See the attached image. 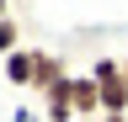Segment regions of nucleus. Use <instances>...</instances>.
<instances>
[{
	"mask_svg": "<svg viewBox=\"0 0 128 122\" xmlns=\"http://www.w3.org/2000/svg\"><path fill=\"white\" fill-rule=\"evenodd\" d=\"M32 69H38V48H16L6 58V69H0V80L16 85V90H32Z\"/></svg>",
	"mask_w": 128,
	"mask_h": 122,
	"instance_id": "obj_2",
	"label": "nucleus"
},
{
	"mask_svg": "<svg viewBox=\"0 0 128 122\" xmlns=\"http://www.w3.org/2000/svg\"><path fill=\"white\" fill-rule=\"evenodd\" d=\"M64 74H70V69H64V58H59V53H43V48H38V69H32V90L43 96V90H48V85H59Z\"/></svg>",
	"mask_w": 128,
	"mask_h": 122,
	"instance_id": "obj_4",
	"label": "nucleus"
},
{
	"mask_svg": "<svg viewBox=\"0 0 128 122\" xmlns=\"http://www.w3.org/2000/svg\"><path fill=\"white\" fill-rule=\"evenodd\" d=\"M16 48H22V21L11 16V21H0V58H11Z\"/></svg>",
	"mask_w": 128,
	"mask_h": 122,
	"instance_id": "obj_5",
	"label": "nucleus"
},
{
	"mask_svg": "<svg viewBox=\"0 0 128 122\" xmlns=\"http://www.w3.org/2000/svg\"><path fill=\"white\" fill-rule=\"evenodd\" d=\"M0 21H11V0H0Z\"/></svg>",
	"mask_w": 128,
	"mask_h": 122,
	"instance_id": "obj_6",
	"label": "nucleus"
},
{
	"mask_svg": "<svg viewBox=\"0 0 128 122\" xmlns=\"http://www.w3.org/2000/svg\"><path fill=\"white\" fill-rule=\"evenodd\" d=\"M43 117L48 122H75V69L64 74L59 85L43 90Z\"/></svg>",
	"mask_w": 128,
	"mask_h": 122,
	"instance_id": "obj_1",
	"label": "nucleus"
},
{
	"mask_svg": "<svg viewBox=\"0 0 128 122\" xmlns=\"http://www.w3.org/2000/svg\"><path fill=\"white\" fill-rule=\"evenodd\" d=\"M102 122H128V117H102Z\"/></svg>",
	"mask_w": 128,
	"mask_h": 122,
	"instance_id": "obj_7",
	"label": "nucleus"
},
{
	"mask_svg": "<svg viewBox=\"0 0 128 122\" xmlns=\"http://www.w3.org/2000/svg\"><path fill=\"white\" fill-rule=\"evenodd\" d=\"M75 117H102V85L86 69H75Z\"/></svg>",
	"mask_w": 128,
	"mask_h": 122,
	"instance_id": "obj_3",
	"label": "nucleus"
}]
</instances>
